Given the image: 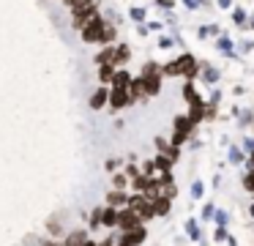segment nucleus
<instances>
[{
  "instance_id": "423d86ee",
  "label": "nucleus",
  "mask_w": 254,
  "mask_h": 246,
  "mask_svg": "<svg viewBox=\"0 0 254 246\" xmlns=\"http://www.w3.org/2000/svg\"><path fill=\"white\" fill-rule=\"evenodd\" d=\"M191 69H194V60L186 55V58H181L178 63H170V66H167V74H181V71H183V74H189Z\"/></svg>"
},
{
  "instance_id": "9b49d317",
  "label": "nucleus",
  "mask_w": 254,
  "mask_h": 246,
  "mask_svg": "<svg viewBox=\"0 0 254 246\" xmlns=\"http://www.w3.org/2000/svg\"><path fill=\"white\" fill-rule=\"evenodd\" d=\"M153 213L156 216H167V213H170V197H159V200L153 202Z\"/></svg>"
},
{
  "instance_id": "7ed1b4c3",
  "label": "nucleus",
  "mask_w": 254,
  "mask_h": 246,
  "mask_svg": "<svg viewBox=\"0 0 254 246\" xmlns=\"http://www.w3.org/2000/svg\"><path fill=\"white\" fill-rule=\"evenodd\" d=\"M128 208H131L134 213H137L142 222H148V219H153L156 213H153V202L148 200L145 194H134V197H128Z\"/></svg>"
},
{
  "instance_id": "9d476101",
  "label": "nucleus",
  "mask_w": 254,
  "mask_h": 246,
  "mask_svg": "<svg viewBox=\"0 0 254 246\" xmlns=\"http://www.w3.org/2000/svg\"><path fill=\"white\" fill-rule=\"evenodd\" d=\"M85 244H88V233H85V230H74L63 246H85Z\"/></svg>"
},
{
  "instance_id": "f3484780",
  "label": "nucleus",
  "mask_w": 254,
  "mask_h": 246,
  "mask_svg": "<svg viewBox=\"0 0 254 246\" xmlns=\"http://www.w3.org/2000/svg\"><path fill=\"white\" fill-rule=\"evenodd\" d=\"M101 211H104V208H96L93 216H90V224H93V227H99V224H101Z\"/></svg>"
},
{
  "instance_id": "dca6fc26",
  "label": "nucleus",
  "mask_w": 254,
  "mask_h": 246,
  "mask_svg": "<svg viewBox=\"0 0 254 246\" xmlns=\"http://www.w3.org/2000/svg\"><path fill=\"white\" fill-rule=\"evenodd\" d=\"M243 186H246V191H252V194H254V169L243 178Z\"/></svg>"
},
{
  "instance_id": "f03ea898",
  "label": "nucleus",
  "mask_w": 254,
  "mask_h": 246,
  "mask_svg": "<svg viewBox=\"0 0 254 246\" xmlns=\"http://www.w3.org/2000/svg\"><path fill=\"white\" fill-rule=\"evenodd\" d=\"M82 38L88 44H96V41H112V38H115V30H112V27H107L104 22H93V25L90 27H85L82 30Z\"/></svg>"
},
{
  "instance_id": "4468645a",
  "label": "nucleus",
  "mask_w": 254,
  "mask_h": 246,
  "mask_svg": "<svg viewBox=\"0 0 254 246\" xmlns=\"http://www.w3.org/2000/svg\"><path fill=\"white\" fill-rule=\"evenodd\" d=\"M128 60V47H118V52H115V63H126Z\"/></svg>"
},
{
  "instance_id": "f8f14e48",
  "label": "nucleus",
  "mask_w": 254,
  "mask_h": 246,
  "mask_svg": "<svg viewBox=\"0 0 254 246\" xmlns=\"http://www.w3.org/2000/svg\"><path fill=\"white\" fill-rule=\"evenodd\" d=\"M104 104H107V90L93 93V98H90V107H93V109H101Z\"/></svg>"
},
{
  "instance_id": "1a4fd4ad",
  "label": "nucleus",
  "mask_w": 254,
  "mask_h": 246,
  "mask_svg": "<svg viewBox=\"0 0 254 246\" xmlns=\"http://www.w3.org/2000/svg\"><path fill=\"white\" fill-rule=\"evenodd\" d=\"M118 211H121V208L104 205V211H101V224H104V227H118Z\"/></svg>"
},
{
  "instance_id": "5701e85b",
  "label": "nucleus",
  "mask_w": 254,
  "mask_h": 246,
  "mask_svg": "<svg viewBox=\"0 0 254 246\" xmlns=\"http://www.w3.org/2000/svg\"><path fill=\"white\" fill-rule=\"evenodd\" d=\"M47 246H55V244H47Z\"/></svg>"
},
{
  "instance_id": "4be33fe9",
  "label": "nucleus",
  "mask_w": 254,
  "mask_h": 246,
  "mask_svg": "<svg viewBox=\"0 0 254 246\" xmlns=\"http://www.w3.org/2000/svg\"><path fill=\"white\" fill-rule=\"evenodd\" d=\"M249 211H252V216H254V205H252V208H249Z\"/></svg>"
},
{
  "instance_id": "0eeeda50",
  "label": "nucleus",
  "mask_w": 254,
  "mask_h": 246,
  "mask_svg": "<svg viewBox=\"0 0 254 246\" xmlns=\"http://www.w3.org/2000/svg\"><path fill=\"white\" fill-rule=\"evenodd\" d=\"M107 205L110 208H118V205H128V197H126V191L123 189H112L110 194H107Z\"/></svg>"
},
{
  "instance_id": "ddd939ff",
  "label": "nucleus",
  "mask_w": 254,
  "mask_h": 246,
  "mask_svg": "<svg viewBox=\"0 0 254 246\" xmlns=\"http://www.w3.org/2000/svg\"><path fill=\"white\" fill-rule=\"evenodd\" d=\"M112 77H115V71H112V66H99V80H101V82H110Z\"/></svg>"
},
{
  "instance_id": "f257e3e1",
  "label": "nucleus",
  "mask_w": 254,
  "mask_h": 246,
  "mask_svg": "<svg viewBox=\"0 0 254 246\" xmlns=\"http://www.w3.org/2000/svg\"><path fill=\"white\" fill-rule=\"evenodd\" d=\"M93 22H99V8H96V3L74 8V27H77V30H85V27H90Z\"/></svg>"
},
{
  "instance_id": "412c9836",
  "label": "nucleus",
  "mask_w": 254,
  "mask_h": 246,
  "mask_svg": "<svg viewBox=\"0 0 254 246\" xmlns=\"http://www.w3.org/2000/svg\"><path fill=\"white\" fill-rule=\"evenodd\" d=\"M85 246H99V244H93V241H88V244H85Z\"/></svg>"
},
{
  "instance_id": "6ab92c4d",
  "label": "nucleus",
  "mask_w": 254,
  "mask_h": 246,
  "mask_svg": "<svg viewBox=\"0 0 254 246\" xmlns=\"http://www.w3.org/2000/svg\"><path fill=\"white\" fill-rule=\"evenodd\" d=\"M93 3V0H66V5H71V8H79V5H88Z\"/></svg>"
},
{
  "instance_id": "20e7f679",
  "label": "nucleus",
  "mask_w": 254,
  "mask_h": 246,
  "mask_svg": "<svg viewBox=\"0 0 254 246\" xmlns=\"http://www.w3.org/2000/svg\"><path fill=\"white\" fill-rule=\"evenodd\" d=\"M139 224H142V219H139V216H137V213H134L128 205L118 211V230H121V233H128V230H137Z\"/></svg>"
},
{
  "instance_id": "2eb2a0df",
  "label": "nucleus",
  "mask_w": 254,
  "mask_h": 246,
  "mask_svg": "<svg viewBox=\"0 0 254 246\" xmlns=\"http://www.w3.org/2000/svg\"><path fill=\"white\" fill-rule=\"evenodd\" d=\"M112 82H115V87H128V77L126 74H115Z\"/></svg>"
},
{
  "instance_id": "a211bd4d",
  "label": "nucleus",
  "mask_w": 254,
  "mask_h": 246,
  "mask_svg": "<svg viewBox=\"0 0 254 246\" xmlns=\"http://www.w3.org/2000/svg\"><path fill=\"white\" fill-rule=\"evenodd\" d=\"M156 167H159L161 172H170V159H159V162H156Z\"/></svg>"
},
{
  "instance_id": "39448f33",
  "label": "nucleus",
  "mask_w": 254,
  "mask_h": 246,
  "mask_svg": "<svg viewBox=\"0 0 254 246\" xmlns=\"http://www.w3.org/2000/svg\"><path fill=\"white\" fill-rule=\"evenodd\" d=\"M148 238V233H145V227L139 224L137 230H128V233H121L115 238V246H139L142 241Z\"/></svg>"
},
{
  "instance_id": "aec40b11",
  "label": "nucleus",
  "mask_w": 254,
  "mask_h": 246,
  "mask_svg": "<svg viewBox=\"0 0 254 246\" xmlns=\"http://www.w3.org/2000/svg\"><path fill=\"white\" fill-rule=\"evenodd\" d=\"M115 186H118V189H126V186H128L126 175H115Z\"/></svg>"
},
{
  "instance_id": "6e6552de",
  "label": "nucleus",
  "mask_w": 254,
  "mask_h": 246,
  "mask_svg": "<svg viewBox=\"0 0 254 246\" xmlns=\"http://www.w3.org/2000/svg\"><path fill=\"white\" fill-rule=\"evenodd\" d=\"M128 98H131L128 87H115V90H112V107H115V109L126 107V104H128Z\"/></svg>"
}]
</instances>
